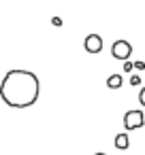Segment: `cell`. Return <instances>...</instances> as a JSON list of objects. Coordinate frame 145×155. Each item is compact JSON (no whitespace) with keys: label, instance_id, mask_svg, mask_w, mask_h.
<instances>
[{"label":"cell","instance_id":"cell-1","mask_svg":"<svg viewBox=\"0 0 145 155\" xmlns=\"http://www.w3.org/2000/svg\"><path fill=\"white\" fill-rule=\"evenodd\" d=\"M0 96L9 106L26 108L39 98V79L26 70H11L0 85Z\"/></svg>","mask_w":145,"mask_h":155},{"label":"cell","instance_id":"cell-2","mask_svg":"<svg viewBox=\"0 0 145 155\" xmlns=\"http://www.w3.org/2000/svg\"><path fill=\"white\" fill-rule=\"evenodd\" d=\"M145 123V117H143V110H128L124 115V127L126 130H136V127H143Z\"/></svg>","mask_w":145,"mask_h":155},{"label":"cell","instance_id":"cell-3","mask_svg":"<svg viewBox=\"0 0 145 155\" xmlns=\"http://www.w3.org/2000/svg\"><path fill=\"white\" fill-rule=\"evenodd\" d=\"M111 55L115 60H128L132 55V45L128 41H115L111 47Z\"/></svg>","mask_w":145,"mask_h":155},{"label":"cell","instance_id":"cell-4","mask_svg":"<svg viewBox=\"0 0 145 155\" xmlns=\"http://www.w3.org/2000/svg\"><path fill=\"white\" fill-rule=\"evenodd\" d=\"M83 47H85L88 53H100V49H102V38H100L98 34H90V36L83 41Z\"/></svg>","mask_w":145,"mask_h":155},{"label":"cell","instance_id":"cell-5","mask_svg":"<svg viewBox=\"0 0 145 155\" xmlns=\"http://www.w3.org/2000/svg\"><path fill=\"white\" fill-rule=\"evenodd\" d=\"M107 87L109 89H119L122 87V74H111L107 79Z\"/></svg>","mask_w":145,"mask_h":155},{"label":"cell","instance_id":"cell-6","mask_svg":"<svg viewBox=\"0 0 145 155\" xmlns=\"http://www.w3.org/2000/svg\"><path fill=\"white\" fill-rule=\"evenodd\" d=\"M115 147H117V149H122V151H124V149H128V147H130L128 136H126V134H117V136H115Z\"/></svg>","mask_w":145,"mask_h":155},{"label":"cell","instance_id":"cell-7","mask_svg":"<svg viewBox=\"0 0 145 155\" xmlns=\"http://www.w3.org/2000/svg\"><path fill=\"white\" fill-rule=\"evenodd\" d=\"M139 83H141V77L139 74H132L130 77V85H139Z\"/></svg>","mask_w":145,"mask_h":155},{"label":"cell","instance_id":"cell-8","mask_svg":"<svg viewBox=\"0 0 145 155\" xmlns=\"http://www.w3.org/2000/svg\"><path fill=\"white\" fill-rule=\"evenodd\" d=\"M139 102H141V106H145V87H143L141 94H139Z\"/></svg>","mask_w":145,"mask_h":155},{"label":"cell","instance_id":"cell-9","mask_svg":"<svg viewBox=\"0 0 145 155\" xmlns=\"http://www.w3.org/2000/svg\"><path fill=\"white\" fill-rule=\"evenodd\" d=\"M134 68H136V70H143V68H145V64H143V62H136V64H134Z\"/></svg>","mask_w":145,"mask_h":155},{"label":"cell","instance_id":"cell-10","mask_svg":"<svg viewBox=\"0 0 145 155\" xmlns=\"http://www.w3.org/2000/svg\"><path fill=\"white\" fill-rule=\"evenodd\" d=\"M94 155H107V153H94Z\"/></svg>","mask_w":145,"mask_h":155}]
</instances>
